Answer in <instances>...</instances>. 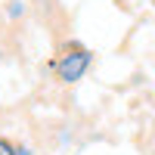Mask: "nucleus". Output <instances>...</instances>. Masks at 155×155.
Wrapping results in <instances>:
<instances>
[{"mask_svg":"<svg viewBox=\"0 0 155 155\" xmlns=\"http://www.w3.org/2000/svg\"><path fill=\"white\" fill-rule=\"evenodd\" d=\"M16 149H19V143H12V140L0 137V155H16Z\"/></svg>","mask_w":155,"mask_h":155,"instance_id":"f03ea898","label":"nucleus"},{"mask_svg":"<svg viewBox=\"0 0 155 155\" xmlns=\"http://www.w3.org/2000/svg\"><path fill=\"white\" fill-rule=\"evenodd\" d=\"M6 12H9V19H19L22 12H25V6L19 3V0H9V6H6Z\"/></svg>","mask_w":155,"mask_h":155,"instance_id":"7ed1b4c3","label":"nucleus"},{"mask_svg":"<svg viewBox=\"0 0 155 155\" xmlns=\"http://www.w3.org/2000/svg\"><path fill=\"white\" fill-rule=\"evenodd\" d=\"M90 65H93V53L84 44L68 41V44L59 47V56L50 62V71H56V78L62 84H78L90 71Z\"/></svg>","mask_w":155,"mask_h":155,"instance_id":"f257e3e1","label":"nucleus"}]
</instances>
